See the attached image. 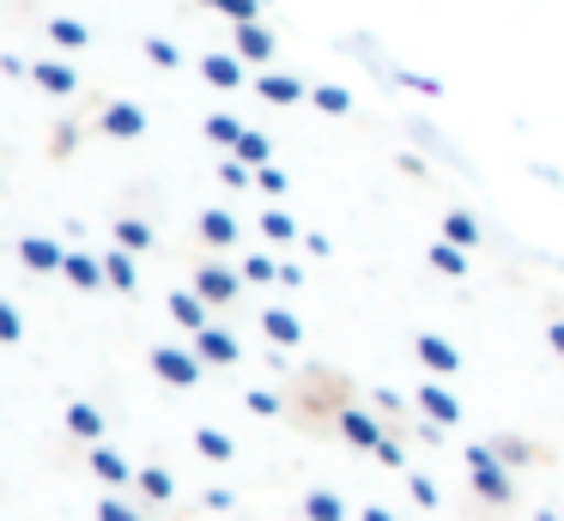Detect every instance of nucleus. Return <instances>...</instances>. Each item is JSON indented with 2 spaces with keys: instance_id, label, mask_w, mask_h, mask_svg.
Returning a JSON list of instances; mask_svg holds the SVG:
<instances>
[{
  "instance_id": "19",
  "label": "nucleus",
  "mask_w": 564,
  "mask_h": 521,
  "mask_svg": "<svg viewBox=\"0 0 564 521\" xmlns=\"http://www.w3.org/2000/svg\"><path fill=\"white\" fill-rule=\"evenodd\" d=\"M104 273H110V285H116V291H134V285H140V273H134V249L104 254Z\"/></svg>"
},
{
  "instance_id": "6",
  "label": "nucleus",
  "mask_w": 564,
  "mask_h": 521,
  "mask_svg": "<svg viewBox=\"0 0 564 521\" xmlns=\"http://www.w3.org/2000/svg\"><path fill=\"white\" fill-rule=\"evenodd\" d=\"M19 261H25L31 273H62L67 249H62V242H50V237H19Z\"/></svg>"
},
{
  "instance_id": "38",
  "label": "nucleus",
  "mask_w": 564,
  "mask_h": 521,
  "mask_svg": "<svg viewBox=\"0 0 564 521\" xmlns=\"http://www.w3.org/2000/svg\"><path fill=\"white\" fill-rule=\"evenodd\" d=\"M98 521H140V509H128V503H116V497H104V503H98Z\"/></svg>"
},
{
  "instance_id": "24",
  "label": "nucleus",
  "mask_w": 564,
  "mask_h": 521,
  "mask_svg": "<svg viewBox=\"0 0 564 521\" xmlns=\"http://www.w3.org/2000/svg\"><path fill=\"white\" fill-rule=\"evenodd\" d=\"M431 267L449 273V279H462L467 273V249H462V242H437V249H431Z\"/></svg>"
},
{
  "instance_id": "1",
  "label": "nucleus",
  "mask_w": 564,
  "mask_h": 521,
  "mask_svg": "<svg viewBox=\"0 0 564 521\" xmlns=\"http://www.w3.org/2000/svg\"><path fill=\"white\" fill-rule=\"evenodd\" d=\"M467 467H474V491L486 497V503H510V473H503V460H498V448L491 443H474L467 448Z\"/></svg>"
},
{
  "instance_id": "25",
  "label": "nucleus",
  "mask_w": 564,
  "mask_h": 521,
  "mask_svg": "<svg viewBox=\"0 0 564 521\" xmlns=\"http://www.w3.org/2000/svg\"><path fill=\"white\" fill-rule=\"evenodd\" d=\"M443 242H462V249H474V242H479L474 213H449V218H443Z\"/></svg>"
},
{
  "instance_id": "33",
  "label": "nucleus",
  "mask_w": 564,
  "mask_h": 521,
  "mask_svg": "<svg viewBox=\"0 0 564 521\" xmlns=\"http://www.w3.org/2000/svg\"><path fill=\"white\" fill-rule=\"evenodd\" d=\"M237 273H243V279H249V285H268V279H280V267H273V261H268V254H249V261H243V267H237Z\"/></svg>"
},
{
  "instance_id": "29",
  "label": "nucleus",
  "mask_w": 564,
  "mask_h": 521,
  "mask_svg": "<svg viewBox=\"0 0 564 521\" xmlns=\"http://www.w3.org/2000/svg\"><path fill=\"white\" fill-rule=\"evenodd\" d=\"M19 339H25V315L0 297V346H19Z\"/></svg>"
},
{
  "instance_id": "12",
  "label": "nucleus",
  "mask_w": 564,
  "mask_h": 521,
  "mask_svg": "<svg viewBox=\"0 0 564 521\" xmlns=\"http://www.w3.org/2000/svg\"><path fill=\"white\" fill-rule=\"evenodd\" d=\"M340 436H346V443H358V448H377V443H382L377 419H370V412H358V406L340 412Z\"/></svg>"
},
{
  "instance_id": "17",
  "label": "nucleus",
  "mask_w": 564,
  "mask_h": 521,
  "mask_svg": "<svg viewBox=\"0 0 564 521\" xmlns=\"http://www.w3.org/2000/svg\"><path fill=\"white\" fill-rule=\"evenodd\" d=\"M237 55H243V61H268V55H273V36L261 31L256 19H249V24H237Z\"/></svg>"
},
{
  "instance_id": "28",
  "label": "nucleus",
  "mask_w": 564,
  "mask_h": 521,
  "mask_svg": "<svg viewBox=\"0 0 564 521\" xmlns=\"http://www.w3.org/2000/svg\"><path fill=\"white\" fill-rule=\"evenodd\" d=\"M231 152L243 158V164H256V170H261V164H268V152H273V145H268V133H249V128H243V140H237Z\"/></svg>"
},
{
  "instance_id": "11",
  "label": "nucleus",
  "mask_w": 564,
  "mask_h": 521,
  "mask_svg": "<svg viewBox=\"0 0 564 521\" xmlns=\"http://www.w3.org/2000/svg\"><path fill=\"white\" fill-rule=\"evenodd\" d=\"M207 310H213V303L200 297V291H171V315L188 327V334H200V327H207Z\"/></svg>"
},
{
  "instance_id": "13",
  "label": "nucleus",
  "mask_w": 564,
  "mask_h": 521,
  "mask_svg": "<svg viewBox=\"0 0 564 521\" xmlns=\"http://www.w3.org/2000/svg\"><path fill=\"white\" fill-rule=\"evenodd\" d=\"M261 327H268L273 346H297V339H304V322H297L292 310H268V315H261Z\"/></svg>"
},
{
  "instance_id": "23",
  "label": "nucleus",
  "mask_w": 564,
  "mask_h": 521,
  "mask_svg": "<svg viewBox=\"0 0 564 521\" xmlns=\"http://www.w3.org/2000/svg\"><path fill=\"white\" fill-rule=\"evenodd\" d=\"M116 242H122V249H152V225L147 218H116Z\"/></svg>"
},
{
  "instance_id": "22",
  "label": "nucleus",
  "mask_w": 564,
  "mask_h": 521,
  "mask_svg": "<svg viewBox=\"0 0 564 521\" xmlns=\"http://www.w3.org/2000/svg\"><path fill=\"white\" fill-rule=\"evenodd\" d=\"M304 515H310V521H346V503H340L334 491H310V497H304Z\"/></svg>"
},
{
  "instance_id": "10",
  "label": "nucleus",
  "mask_w": 564,
  "mask_h": 521,
  "mask_svg": "<svg viewBox=\"0 0 564 521\" xmlns=\"http://www.w3.org/2000/svg\"><path fill=\"white\" fill-rule=\"evenodd\" d=\"M31 79H37L50 97H74L79 91V73L67 67V61H43V67H31Z\"/></svg>"
},
{
  "instance_id": "14",
  "label": "nucleus",
  "mask_w": 564,
  "mask_h": 521,
  "mask_svg": "<svg viewBox=\"0 0 564 521\" xmlns=\"http://www.w3.org/2000/svg\"><path fill=\"white\" fill-rule=\"evenodd\" d=\"M91 473H98V479L104 485H128V479H134V467H128V460L122 455H116V448H91Z\"/></svg>"
},
{
  "instance_id": "31",
  "label": "nucleus",
  "mask_w": 564,
  "mask_h": 521,
  "mask_svg": "<svg viewBox=\"0 0 564 521\" xmlns=\"http://www.w3.org/2000/svg\"><path fill=\"white\" fill-rule=\"evenodd\" d=\"M50 36H55V43H62V48H79V43H86L91 31H86V24H79V19H55V24H50Z\"/></svg>"
},
{
  "instance_id": "20",
  "label": "nucleus",
  "mask_w": 564,
  "mask_h": 521,
  "mask_svg": "<svg viewBox=\"0 0 564 521\" xmlns=\"http://www.w3.org/2000/svg\"><path fill=\"white\" fill-rule=\"evenodd\" d=\"M200 73H207V85H219V91H231V85H243V67H237L231 55H207V61H200Z\"/></svg>"
},
{
  "instance_id": "9",
  "label": "nucleus",
  "mask_w": 564,
  "mask_h": 521,
  "mask_svg": "<svg viewBox=\"0 0 564 521\" xmlns=\"http://www.w3.org/2000/svg\"><path fill=\"white\" fill-rule=\"evenodd\" d=\"M419 406L431 412V424H455V419H462V400H455L443 382H425V388H419Z\"/></svg>"
},
{
  "instance_id": "16",
  "label": "nucleus",
  "mask_w": 564,
  "mask_h": 521,
  "mask_svg": "<svg viewBox=\"0 0 564 521\" xmlns=\"http://www.w3.org/2000/svg\"><path fill=\"white\" fill-rule=\"evenodd\" d=\"M200 237H207L213 249H231V242H237V218L213 206V213H200Z\"/></svg>"
},
{
  "instance_id": "30",
  "label": "nucleus",
  "mask_w": 564,
  "mask_h": 521,
  "mask_svg": "<svg viewBox=\"0 0 564 521\" xmlns=\"http://www.w3.org/2000/svg\"><path fill=\"white\" fill-rule=\"evenodd\" d=\"M207 140L237 145V140H243V121H237V116H207Z\"/></svg>"
},
{
  "instance_id": "3",
  "label": "nucleus",
  "mask_w": 564,
  "mask_h": 521,
  "mask_svg": "<svg viewBox=\"0 0 564 521\" xmlns=\"http://www.w3.org/2000/svg\"><path fill=\"white\" fill-rule=\"evenodd\" d=\"M237 285H243V273H231V267H219V261H207V267L195 273V291L213 303V310H225V303L237 297Z\"/></svg>"
},
{
  "instance_id": "43",
  "label": "nucleus",
  "mask_w": 564,
  "mask_h": 521,
  "mask_svg": "<svg viewBox=\"0 0 564 521\" xmlns=\"http://www.w3.org/2000/svg\"><path fill=\"white\" fill-rule=\"evenodd\" d=\"M358 521H394V515H389V509H365Z\"/></svg>"
},
{
  "instance_id": "26",
  "label": "nucleus",
  "mask_w": 564,
  "mask_h": 521,
  "mask_svg": "<svg viewBox=\"0 0 564 521\" xmlns=\"http://www.w3.org/2000/svg\"><path fill=\"white\" fill-rule=\"evenodd\" d=\"M140 491H147L152 503H171V497H176V479H171L164 467H147V473H140Z\"/></svg>"
},
{
  "instance_id": "41",
  "label": "nucleus",
  "mask_w": 564,
  "mask_h": 521,
  "mask_svg": "<svg viewBox=\"0 0 564 521\" xmlns=\"http://www.w3.org/2000/svg\"><path fill=\"white\" fill-rule=\"evenodd\" d=\"M261 188H268V194H285V170L261 164Z\"/></svg>"
},
{
  "instance_id": "4",
  "label": "nucleus",
  "mask_w": 564,
  "mask_h": 521,
  "mask_svg": "<svg viewBox=\"0 0 564 521\" xmlns=\"http://www.w3.org/2000/svg\"><path fill=\"white\" fill-rule=\"evenodd\" d=\"M413 351H419V363H425L431 376H455V370H462V351H455L443 334H419Z\"/></svg>"
},
{
  "instance_id": "35",
  "label": "nucleus",
  "mask_w": 564,
  "mask_h": 521,
  "mask_svg": "<svg viewBox=\"0 0 564 521\" xmlns=\"http://www.w3.org/2000/svg\"><path fill=\"white\" fill-rule=\"evenodd\" d=\"M406 491H413V503H419V509H437V485H431L425 473H413V479H406Z\"/></svg>"
},
{
  "instance_id": "32",
  "label": "nucleus",
  "mask_w": 564,
  "mask_h": 521,
  "mask_svg": "<svg viewBox=\"0 0 564 521\" xmlns=\"http://www.w3.org/2000/svg\"><path fill=\"white\" fill-rule=\"evenodd\" d=\"M200 7H213V12H225V19H237V24H249V19H256V0H200Z\"/></svg>"
},
{
  "instance_id": "37",
  "label": "nucleus",
  "mask_w": 564,
  "mask_h": 521,
  "mask_svg": "<svg viewBox=\"0 0 564 521\" xmlns=\"http://www.w3.org/2000/svg\"><path fill=\"white\" fill-rule=\"evenodd\" d=\"M147 61H159V67H176L183 55H176V48L164 43V36H147Z\"/></svg>"
},
{
  "instance_id": "27",
  "label": "nucleus",
  "mask_w": 564,
  "mask_h": 521,
  "mask_svg": "<svg viewBox=\"0 0 564 521\" xmlns=\"http://www.w3.org/2000/svg\"><path fill=\"white\" fill-rule=\"evenodd\" d=\"M310 104L328 109V116H346V109H352V91H340V85H316V91H310Z\"/></svg>"
},
{
  "instance_id": "40",
  "label": "nucleus",
  "mask_w": 564,
  "mask_h": 521,
  "mask_svg": "<svg viewBox=\"0 0 564 521\" xmlns=\"http://www.w3.org/2000/svg\"><path fill=\"white\" fill-rule=\"evenodd\" d=\"M377 460H382V467H406L401 443H389V436H382V443H377Z\"/></svg>"
},
{
  "instance_id": "7",
  "label": "nucleus",
  "mask_w": 564,
  "mask_h": 521,
  "mask_svg": "<svg viewBox=\"0 0 564 521\" xmlns=\"http://www.w3.org/2000/svg\"><path fill=\"white\" fill-rule=\"evenodd\" d=\"M104 133H110V140H140V133H147V109L140 104H110L104 109Z\"/></svg>"
},
{
  "instance_id": "34",
  "label": "nucleus",
  "mask_w": 564,
  "mask_h": 521,
  "mask_svg": "<svg viewBox=\"0 0 564 521\" xmlns=\"http://www.w3.org/2000/svg\"><path fill=\"white\" fill-rule=\"evenodd\" d=\"M261 230H268L273 242H292L297 237V225H292V213H261Z\"/></svg>"
},
{
  "instance_id": "21",
  "label": "nucleus",
  "mask_w": 564,
  "mask_h": 521,
  "mask_svg": "<svg viewBox=\"0 0 564 521\" xmlns=\"http://www.w3.org/2000/svg\"><path fill=\"white\" fill-rule=\"evenodd\" d=\"M195 448H200L207 460H231V455H237V443H231L225 431H213V424H200V431H195Z\"/></svg>"
},
{
  "instance_id": "42",
  "label": "nucleus",
  "mask_w": 564,
  "mask_h": 521,
  "mask_svg": "<svg viewBox=\"0 0 564 521\" xmlns=\"http://www.w3.org/2000/svg\"><path fill=\"white\" fill-rule=\"evenodd\" d=\"M546 346H552V351H558V358H564V322H552V327H546Z\"/></svg>"
},
{
  "instance_id": "18",
  "label": "nucleus",
  "mask_w": 564,
  "mask_h": 521,
  "mask_svg": "<svg viewBox=\"0 0 564 521\" xmlns=\"http://www.w3.org/2000/svg\"><path fill=\"white\" fill-rule=\"evenodd\" d=\"M67 431L86 436V443H98V436H104V412L86 406V400H74V406H67Z\"/></svg>"
},
{
  "instance_id": "5",
  "label": "nucleus",
  "mask_w": 564,
  "mask_h": 521,
  "mask_svg": "<svg viewBox=\"0 0 564 521\" xmlns=\"http://www.w3.org/2000/svg\"><path fill=\"white\" fill-rule=\"evenodd\" d=\"M195 351H200V363H237V358H243L237 334H225V327H213V322L195 334Z\"/></svg>"
},
{
  "instance_id": "15",
  "label": "nucleus",
  "mask_w": 564,
  "mask_h": 521,
  "mask_svg": "<svg viewBox=\"0 0 564 521\" xmlns=\"http://www.w3.org/2000/svg\"><path fill=\"white\" fill-rule=\"evenodd\" d=\"M261 97H268V104H297V97H304V79H292V73H261Z\"/></svg>"
},
{
  "instance_id": "8",
  "label": "nucleus",
  "mask_w": 564,
  "mask_h": 521,
  "mask_svg": "<svg viewBox=\"0 0 564 521\" xmlns=\"http://www.w3.org/2000/svg\"><path fill=\"white\" fill-rule=\"evenodd\" d=\"M62 273H67V285H79V291H98V285H110V273H104V261H91V254H79V249H67Z\"/></svg>"
},
{
  "instance_id": "44",
  "label": "nucleus",
  "mask_w": 564,
  "mask_h": 521,
  "mask_svg": "<svg viewBox=\"0 0 564 521\" xmlns=\"http://www.w3.org/2000/svg\"><path fill=\"white\" fill-rule=\"evenodd\" d=\"M534 521H564V509H558V515H552V509H540V515Z\"/></svg>"
},
{
  "instance_id": "2",
  "label": "nucleus",
  "mask_w": 564,
  "mask_h": 521,
  "mask_svg": "<svg viewBox=\"0 0 564 521\" xmlns=\"http://www.w3.org/2000/svg\"><path fill=\"white\" fill-rule=\"evenodd\" d=\"M152 370H159V382H171V388H195L200 382V351L159 346V351H152Z\"/></svg>"
},
{
  "instance_id": "39",
  "label": "nucleus",
  "mask_w": 564,
  "mask_h": 521,
  "mask_svg": "<svg viewBox=\"0 0 564 521\" xmlns=\"http://www.w3.org/2000/svg\"><path fill=\"white\" fill-rule=\"evenodd\" d=\"M219 176H225V188H243V182H249V164H243V158H231V164H219Z\"/></svg>"
},
{
  "instance_id": "36",
  "label": "nucleus",
  "mask_w": 564,
  "mask_h": 521,
  "mask_svg": "<svg viewBox=\"0 0 564 521\" xmlns=\"http://www.w3.org/2000/svg\"><path fill=\"white\" fill-rule=\"evenodd\" d=\"M243 406H249V412H261V419H273V412H280V400H273L268 388H249V394H243Z\"/></svg>"
}]
</instances>
